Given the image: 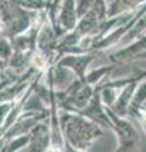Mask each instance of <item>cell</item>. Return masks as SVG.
I'll return each mask as SVG.
<instances>
[{
    "label": "cell",
    "mask_w": 146,
    "mask_h": 152,
    "mask_svg": "<svg viewBox=\"0 0 146 152\" xmlns=\"http://www.w3.org/2000/svg\"><path fill=\"white\" fill-rule=\"evenodd\" d=\"M10 53V48H9V45L5 41L0 39V57L1 58H7Z\"/></svg>",
    "instance_id": "cell-1"
},
{
    "label": "cell",
    "mask_w": 146,
    "mask_h": 152,
    "mask_svg": "<svg viewBox=\"0 0 146 152\" xmlns=\"http://www.w3.org/2000/svg\"><path fill=\"white\" fill-rule=\"evenodd\" d=\"M10 109V104H5V103H3V104H0V124L3 123L4 121V117H5V114L8 113V110Z\"/></svg>",
    "instance_id": "cell-2"
},
{
    "label": "cell",
    "mask_w": 146,
    "mask_h": 152,
    "mask_svg": "<svg viewBox=\"0 0 146 152\" xmlns=\"http://www.w3.org/2000/svg\"><path fill=\"white\" fill-rule=\"evenodd\" d=\"M3 66H4V61H3V60H0V70L3 69Z\"/></svg>",
    "instance_id": "cell-3"
}]
</instances>
